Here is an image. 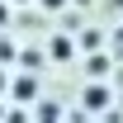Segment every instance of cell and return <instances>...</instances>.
I'll return each mask as SVG.
<instances>
[{
	"mask_svg": "<svg viewBox=\"0 0 123 123\" xmlns=\"http://www.w3.org/2000/svg\"><path fill=\"white\" fill-rule=\"evenodd\" d=\"M43 5H47V10H57V5H62V0H43Z\"/></svg>",
	"mask_w": 123,
	"mask_h": 123,
	"instance_id": "2",
	"label": "cell"
},
{
	"mask_svg": "<svg viewBox=\"0 0 123 123\" xmlns=\"http://www.w3.org/2000/svg\"><path fill=\"white\" fill-rule=\"evenodd\" d=\"M0 85H5V76H0Z\"/></svg>",
	"mask_w": 123,
	"mask_h": 123,
	"instance_id": "4",
	"label": "cell"
},
{
	"mask_svg": "<svg viewBox=\"0 0 123 123\" xmlns=\"http://www.w3.org/2000/svg\"><path fill=\"white\" fill-rule=\"evenodd\" d=\"M0 19H5V5H0Z\"/></svg>",
	"mask_w": 123,
	"mask_h": 123,
	"instance_id": "3",
	"label": "cell"
},
{
	"mask_svg": "<svg viewBox=\"0 0 123 123\" xmlns=\"http://www.w3.org/2000/svg\"><path fill=\"white\" fill-rule=\"evenodd\" d=\"M52 57H71V43L66 38H52Z\"/></svg>",
	"mask_w": 123,
	"mask_h": 123,
	"instance_id": "1",
	"label": "cell"
}]
</instances>
